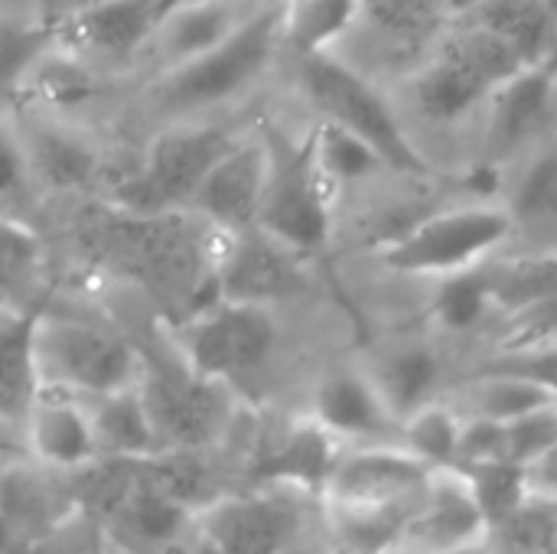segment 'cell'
Here are the masks:
<instances>
[{"mask_svg": "<svg viewBox=\"0 0 557 554\" xmlns=\"http://www.w3.org/2000/svg\"><path fill=\"white\" fill-rule=\"evenodd\" d=\"M284 49V0H261L245 23L206 56L144 82V101L163 124L206 121L245 98Z\"/></svg>", "mask_w": 557, "mask_h": 554, "instance_id": "1", "label": "cell"}, {"mask_svg": "<svg viewBox=\"0 0 557 554\" xmlns=\"http://www.w3.org/2000/svg\"><path fill=\"white\" fill-rule=\"evenodd\" d=\"M503 202H463L414 219L375 245V261L401 278L444 281L496 261L516 235Z\"/></svg>", "mask_w": 557, "mask_h": 554, "instance_id": "2", "label": "cell"}, {"mask_svg": "<svg viewBox=\"0 0 557 554\" xmlns=\"http://www.w3.org/2000/svg\"><path fill=\"white\" fill-rule=\"evenodd\" d=\"M264 144V189L255 229L300 258L323 251L333 238V193L323 183L310 131L290 137L284 127L258 124Z\"/></svg>", "mask_w": 557, "mask_h": 554, "instance_id": "3", "label": "cell"}, {"mask_svg": "<svg viewBox=\"0 0 557 554\" xmlns=\"http://www.w3.org/2000/svg\"><path fill=\"white\" fill-rule=\"evenodd\" d=\"M238 131L222 121H173L153 131L137 167L114 186L124 216H180L206 173L238 144Z\"/></svg>", "mask_w": 557, "mask_h": 554, "instance_id": "4", "label": "cell"}, {"mask_svg": "<svg viewBox=\"0 0 557 554\" xmlns=\"http://www.w3.org/2000/svg\"><path fill=\"white\" fill-rule=\"evenodd\" d=\"M33 349L42 392L52 389V395L78 402L134 389L144 372L137 349L124 336L82 317L49 313L46 307L36 320Z\"/></svg>", "mask_w": 557, "mask_h": 554, "instance_id": "5", "label": "cell"}, {"mask_svg": "<svg viewBox=\"0 0 557 554\" xmlns=\"http://www.w3.org/2000/svg\"><path fill=\"white\" fill-rule=\"evenodd\" d=\"M300 72V91L317 111V121H330L362 144H369L385 170L424 180L434 173L431 160L418 150L411 134L401 127L398 114L385 101V95L362 78L356 69H349L343 59L330 56H313V59H297Z\"/></svg>", "mask_w": 557, "mask_h": 554, "instance_id": "6", "label": "cell"}, {"mask_svg": "<svg viewBox=\"0 0 557 554\" xmlns=\"http://www.w3.org/2000/svg\"><path fill=\"white\" fill-rule=\"evenodd\" d=\"M525 65L486 29L460 23L447 29L431 59L411 78L418 111L434 124H454L490 101Z\"/></svg>", "mask_w": 557, "mask_h": 554, "instance_id": "7", "label": "cell"}, {"mask_svg": "<svg viewBox=\"0 0 557 554\" xmlns=\"http://www.w3.org/2000/svg\"><path fill=\"white\" fill-rule=\"evenodd\" d=\"M277 320L271 307L251 304H209L180 320L176 346L180 362L199 379L235 385L268 366L277 349Z\"/></svg>", "mask_w": 557, "mask_h": 554, "instance_id": "8", "label": "cell"}, {"mask_svg": "<svg viewBox=\"0 0 557 554\" xmlns=\"http://www.w3.org/2000/svg\"><path fill=\"white\" fill-rule=\"evenodd\" d=\"M137 392L166 454H199L232 424V389L199 379L183 362L140 372Z\"/></svg>", "mask_w": 557, "mask_h": 554, "instance_id": "9", "label": "cell"}, {"mask_svg": "<svg viewBox=\"0 0 557 554\" xmlns=\"http://www.w3.org/2000/svg\"><path fill=\"white\" fill-rule=\"evenodd\" d=\"M428 477L431 467L401 444L346 447L320 500L330 513H408Z\"/></svg>", "mask_w": 557, "mask_h": 554, "instance_id": "10", "label": "cell"}, {"mask_svg": "<svg viewBox=\"0 0 557 554\" xmlns=\"http://www.w3.org/2000/svg\"><path fill=\"white\" fill-rule=\"evenodd\" d=\"M176 0H104L95 10L52 29V42L101 72L140 69V59Z\"/></svg>", "mask_w": 557, "mask_h": 554, "instance_id": "11", "label": "cell"}, {"mask_svg": "<svg viewBox=\"0 0 557 554\" xmlns=\"http://www.w3.org/2000/svg\"><path fill=\"white\" fill-rule=\"evenodd\" d=\"M212 287L215 297L225 304L274 307L304 294L307 271L300 255L277 245L258 229H245L235 235H222L212 268Z\"/></svg>", "mask_w": 557, "mask_h": 554, "instance_id": "12", "label": "cell"}, {"mask_svg": "<svg viewBox=\"0 0 557 554\" xmlns=\"http://www.w3.org/2000/svg\"><path fill=\"white\" fill-rule=\"evenodd\" d=\"M490 526L480 513L463 470H431L418 503L411 506L395 554H454L486 545Z\"/></svg>", "mask_w": 557, "mask_h": 554, "instance_id": "13", "label": "cell"}, {"mask_svg": "<svg viewBox=\"0 0 557 554\" xmlns=\"http://www.w3.org/2000/svg\"><path fill=\"white\" fill-rule=\"evenodd\" d=\"M196 532L215 554H284L300 532V516L271 490L228 493L199 509Z\"/></svg>", "mask_w": 557, "mask_h": 554, "instance_id": "14", "label": "cell"}, {"mask_svg": "<svg viewBox=\"0 0 557 554\" xmlns=\"http://www.w3.org/2000/svg\"><path fill=\"white\" fill-rule=\"evenodd\" d=\"M307 418L343 447L401 444V421L388 411L362 366H336L323 372L313 385Z\"/></svg>", "mask_w": 557, "mask_h": 554, "instance_id": "15", "label": "cell"}, {"mask_svg": "<svg viewBox=\"0 0 557 554\" xmlns=\"http://www.w3.org/2000/svg\"><path fill=\"white\" fill-rule=\"evenodd\" d=\"M264 189V144L255 134H242L238 144L206 173L186 216L199 219L219 235L255 229Z\"/></svg>", "mask_w": 557, "mask_h": 554, "instance_id": "16", "label": "cell"}, {"mask_svg": "<svg viewBox=\"0 0 557 554\" xmlns=\"http://www.w3.org/2000/svg\"><path fill=\"white\" fill-rule=\"evenodd\" d=\"M258 3L261 0H176L160 20L140 69H147V78H153L206 56L225 36H232Z\"/></svg>", "mask_w": 557, "mask_h": 554, "instance_id": "17", "label": "cell"}, {"mask_svg": "<svg viewBox=\"0 0 557 554\" xmlns=\"http://www.w3.org/2000/svg\"><path fill=\"white\" fill-rule=\"evenodd\" d=\"M346 447L326 434L317 421L297 418L281 428L251 464V483L268 490H300L323 496V487Z\"/></svg>", "mask_w": 557, "mask_h": 554, "instance_id": "18", "label": "cell"}, {"mask_svg": "<svg viewBox=\"0 0 557 554\" xmlns=\"http://www.w3.org/2000/svg\"><path fill=\"white\" fill-rule=\"evenodd\" d=\"M20 140L26 150L29 176L49 189H85L101 173V150L98 144L72 121L46 118L36 111H23Z\"/></svg>", "mask_w": 557, "mask_h": 554, "instance_id": "19", "label": "cell"}, {"mask_svg": "<svg viewBox=\"0 0 557 554\" xmlns=\"http://www.w3.org/2000/svg\"><path fill=\"white\" fill-rule=\"evenodd\" d=\"M29 457L49 473H85L101 464L88 405L65 395H39L23 421Z\"/></svg>", "mask_w": 557, "mask_h": 554, "instance_id": "20", "label": "cell"}, {"mask_svg": "<svg viewBox=\"0 0 557 554\" xmlns=\"http://www.w3.org/2000/svg\"><path fill=\"white\" fill-rule=\"evenodd\" d=\"M114 78L117 75L101 72L98 65L59 49L52 42V49L29 72L23 95H20V104H23V111H36V114L75 124L95 104H101L108 98Z\"/></svg>", "mask_w": 557, "mask_h": 554, "instance_id": "21", "label": "cell"}, {"mask_svg": "<svg viewBox=\"0 0 557 554\" xmlns=\"http://www.w3.org/2000/svg\"><path fill=\"white\" fill-rule=\"evenodd\" d=\"M362 372L398 421L444 398V359L424 340H401L382 346L362 362Z\"/></svg>", "mask_w": 557, "mask_h": 554, "instance_id": "22", "label": "cell"}, {"mask_svg": "<svg viewBox=\"0 0 557 554\" xmlns=\"http://www.w3.org/2000/svg\"><path fill=\"white\" fill-rule=\"evenodd\" d=\"M454 13L496 36L525 69L542 65L557 39L555 16L542 0H457Z\"/></svg>", "mask_w": 557, "mask_h": 554, "instance_id": "23", "label": "cell"}, {"mask_svg": "<svg viewBox=\"0 0 557 554\" xmlns=\"http://www.w3.org/2000/svg\"><path fill=\"white\" fill-rule=\"evenodd\" d=\"M88 415H91L101 460L140 464V460H153V457L166 454L137 385L91 402Z\"/></svg>", "mask_w": 557, "mask_h": 554, "instance_id": "24", "label": "cell"}, {"mask_svg": "<svg viewBox=\"0 0 557 554\" xmlns=\"http://www.w3.org/2000/svg\"><path fill=\"white\" fill-rule=\"evenodd\" d=\"M42 304L0 323V424H23L42 395L33 333Z\"/></svg>", "mask_w": 557, "mask_h": 554, "instance_id": "25", "label": "cell"}, {"mask_svg": "<svg viewBox=\"0 0 557 554\" xmlns=\"http://www.w3.org/2000/svg\"><path fill=\"white\" fill-rule=\"evenodd\" d=\"M447 402L454 405V411L460 418H480V421H493V424H512L525 415H535L542 408L557 405L548 392H542L539 385H532L525 379L486 376V372H473L470 379L457 382V389Z\"/></svg>", "mask_w": 557, "mask_h": 554, "instance_id": "26", "label": "cell"}, {"mask_svg": "<svg viewBox=\"0 0 557 554\" xmlns=\"http://www.w3.org/2000/svg\"><path fill=\"white\" fill-rule=\"evenodd\" d=\"M552 95H555V88H552L548 75L539 65L522 69L512 82H506L490 98V104H493V114H490V147L496 153H509L519 144H525L535 134L539 121L545 118Z\"/></svg>", "mask_w": 557, "mask_h": 554, "instance_id": "27", "label": "cell"}, {"mask_svg": "<svg viewBox=\"0 0 557 554\" xmlns=\"http://www.w3.org/2000/svg\"><path fill=\"white\" fill-rule=\"evenodd\" d=\"M486 281L493 294L496 313L516 317L535 304L557 297V248L522 251V255H499L486 264Z\"/></svg>", "mask_w": 557, "mask_h": 554, "instance_id": "28", "label": "cell"}, {"mask_svg": "<svg viewBox=\"0 0 557 554\" xmlns=\"http://www.w3.org/2000/svg\"><path fill=\"white\" fill-rule=\"evenodd\" d=\"M356 20L359 0H284V49L297 59L330 56Z\"/></svg>", "mask_w": 557, "mask_h": 554, "instance_id": "29", "label": "cell"}, {"mask_svg": "<svg viewBox=\"0 0 557 554\" xmlns=\"http://www.w3.org/2000/svg\"><path fill=\"white\" fill-rule=\"evenodd\" d=\"M503 206L516 229H557V137L542 140L529 153Z\"/></svg>", "mask_w": 557, "mask_h": 554, "instance_id": "30", "label": "cell"}, {"mask_svg": "<svg viewBox=\"0 0 557 554\" xmlns=\"http://www.w3.org/2000/svg\"><path fill=\"white\" fill-rule=\"evenodd\" d=\"M52 49V33L23 13H0V114L20 104L23 85Z\"/></svg>", "mask_w": 557, "mask_h": 554, "instance_id": "31", "label": "cell"}, {"mask_svg": "<svg viewBox=\"0 0 557 554\" xmlns=\"http://www.w3.org/2000/svg\"><path fill=\"white\" fill-rule=\"evenodd\" d=\"M310 144H313L317 170L333 196L343 186L362 183V180L375 176L379 170H385V163L379 160V153L369 144H362L359 137H352L349 131H343L330 121H317L310 127Z\"/></svg>", "mask_w": 557, "mask_h": 554, "instance_id": "32", "label": "cell"}, {"mask_svg": "<svg viewBox=\"0 0 557 554\" xmlns=\"http://www.w3.org/2000/svg\"><path fill=\"white\" fill-rule=\"evenodd\" d=\"M490 313H496V307H493L486 268H476V271H463V274L434 281V294L428 300V320L441 333H457V336L460 333H470Z\"/></svg>", "mask_w": 557, "mask_h": 554, "instance_id": "33", "label": "cell"}, {"mask_svg": "<svg viewBox=\"0 0 557 554\" xmlns=\"http://www.w3.org/2000/svg\"><path fill=\"white\" fill-rule=\"evenodd\" d=\"M460 428L463 418L454 411L447 398H441L401 421V447L431 470H450L457 467Z\"/></svg>", "mask_w": 557, "mask_h": 554, "instance_id": "34", "label": "cell"}, {"mask_svg": "<svg viewBox=\"0 0 557 554\" xmlns=\"http://www.w3.org/2000/svg\"><path fill=\"white\" fill-rule=\"evenodd\" d=\"M454 10L457 0H359V20L395 42L434 39Z\"/></svg>", "mask_w": 557, "mask_h": 554, "instance_id": "35", "label": "cell"}, {"mask_svg": "<svg viewBox=\"0 0 557 554\" xmlns=\"http://www.w3.org/2000/svg\"><path fill=\"white\" fill-rule=\"evenodd\" d=\"M473 496L480 503V513L490 526V535L509 522L529 500H532V483H529V470L512 467V464H490V467H473L463 470Z\"/></svg>", "mask_w": 557, "mask_h": 554, "instance_id": "36", "label": "cell"}, {"mask_svg": "<svg viewBox=\"0 0 557 554\" xmlns=\"http://www.w3.org/2000/svg\"><path fill=\"white\" fill-rule=\"evenodd\" d=\"M42 245L39 235L10 216H0V300L20 291L39 268Z\"/></svg>", "mask_w": 557, "mask_h": 554, "instance_id": "37", "label": "cell"}, {"mask_svg": "<svg viewBox=\"0 0 557 554\" xmlns=\"http://www.w3.org/2000/svg\"><path fill=\"white\" fill-rule=\"evenodd\" d=\"M476 372L486 376H512L539 385L557 402V346H529V349H496L486 356Z\"/></svg>", "mask_w": 557, "mask_h": 554, "instance_id": "38", "label": "cell"}, {"mask_svg": "<svg viewBox=\"0 0 557 554\" xmlns=\"http://www.w3.org/2000/svg\"><path fill=\"white\" fill-rule=\"evenodd\" d=\"M557 444V405L506 424V457L512 467H535Z\"/></svg>", "mask_w": 557, "mask_h": 554, "instance_id": "39", "label": "cell"}, {"mask_svg": "<svg viewBox=\"0 0 557 554\" xmlns=\"http://www.w3.org/2000/svg\"><path fill=\"white\" fill-rule=\"evenodd\" d=\"M490 464H509L506 424L463 418L460 444H457V470H473V467H490Z\"/></svg>", "mask_w": 557, "mask_h": 554, "instance_id": "40", "label": "cell"}, {"mask_svg": "<svg viewBox=\"0 0 557 554\" xmlns=\"http://www.w3.org/2000/svg\"><path fill=\"white\" fill-rule=\"evenodd\" d=\"M529 346H557V297L509 317L499 349H529Z\"/></svg>", "mask_w": 557, "mask_h": 554, "instance_id": "41", "label": "cell"}, {"mask_svg": "<svg viewBox=\"0 0 557 554\" xmlns=\"http://www.w3.org/2000/svg\"><path fill=\"white\" fill-rule=\"evenodd\" d=\"M29 180L33 176H29V163H26L20 131H16V124H10L0 114V199L16 196Z\"/></svg>", "mask_w": 557, "mask_h": 554, "instance_id": "42", "label": "cell"}, {"mask_svg": "<svg viewBox=\"0 0 557 554\" xmlns=\"http://www.w3.org/2000/svg\"><path fill=\"white\" fill-rule=\"evenodd\" d=\"M98 3H104V0H29V16L52 33V29L65 26L69 20L95 10Z\"/></svg>", "mask_w": 557, "mask_h": 554, "instance_id": "43", "label": "cell"}, {"mask_svg": "<svg viewBox=\"0 0 557 554\" xmlns=\"http://www.w3.org/2000/svg\"><path fill=\"white\" fill-rule=\"evenodd\" d=\"M529 483H532V493L535 496L557 500V444L535 467H529Z\"/></svg>", "mask_w": 557, "mask_h": 554, "instance_id": "44", "label": "cell"}, {"mask_svg": "<svg viewBox=\"0 0 557 554\" xmlns=\"http://www.w3.org/2000/svg\"><path fill=\"white\" fill-rule=\"evenodd\" d=\"M166 554H215V552H212V549L199 539V532L193 529V535H186L176 549H170Z\"/></svg>", "mask_w": 557, "mask_h": 554, "instance_id": "45", "label": "cell"}, {"mask_svg": "<svg viewBox=\"0 0 557 554\" xmlns=\"http://www.w3.org/2000/svg\"><path fill=\"white\" fill-rule=\"evenodd\" d=\"M539 69H542V72L548 75V82H552V88H555V91H557V39H555V46H552V52L545 56V62H542Z\"/></svg>", "mask_w": 557, "mask_h": 554, "instance_id": "46", "label": "cell"}, {"mask_svg": "<svg viewBox=\"0 0 557 554\" xmlns=\"http://www.w3.org/2000/svg\"><path fill=\"white\" fill-rule=\"evenodd\" d=\"M0 13H23V16H29V0H0Z\"/></svg>", "mask_w": 557, "mask_h": 554, "instance_id": "47", "label": "cell"}, {"mask_svg": "<svg viewBox=\"0 0 557 554\" xmlns=\"http://www.w3.org/2000/svg\"><path fill=\"white\" fill-rule=\"evenodd\" d=\"M454 554H499L493 549V542H486V545H476V549H467V552H454Z\"/></svg>", "mask_w": 557, "mask_h": 554, "instance_id": "48", "label": "cell"}, {"mask_svg": "<svg viewBox=\"0 0 557 554\" xmlns=\"http://www.w3.org/2000/svg\"><path fill=\"white\" fill-rule=\"evenodd\" d=\"M98 554H124V552H121L117 545H111V542L104 539V542H101V549H98Z\"/></svg>", "mask_w": 557, "mask_h": 554, "instance_id": "49", "label": "cell"}, {"mask_svg": "<svg viewBox=\"0 0 557 554\" xmlns=\"http://www.w3.org/2000/svg\"><path fill=\"white\" fill-rule=\"evenodd\" d=\"M542 3H545V7H548V13H552V16H555V23H557V0H542Z\"/></svg>", "mask_w": 557, "mask_h": 554, "instance_id": "50", "label": "cell"}, {"mask_svg": "<svg viewBox=\"0 0 557 554\" xmlns=\"http://www.w3.org/2000/svg\"><path fill=\"white\" fill-rule=\"evenodd\" d=\"M242 3H248V0H242Z\"/></svg>", "mask_w": 557, "mask_h": 554, "instance_id": "51", "label": "cell"}]
</instances>
